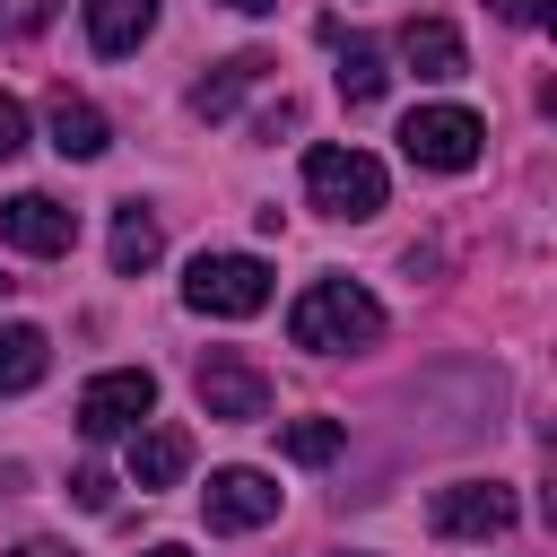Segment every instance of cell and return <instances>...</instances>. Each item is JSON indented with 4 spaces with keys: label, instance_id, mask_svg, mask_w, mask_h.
Listing matches in <instances>:
<instances>
[{
    "label": "cell",
    "instance_id": "6da1fadb",
    "mask_svg": "<svg viewBox=\"0 0 557 557\" xmlns=\"http://www.w3.org/2000/svg\"><path fill=\"white\" fill-rule=\"evenodd\" d=\"M287 339H296V348H313V357L374 348V339H383V305H374L357 278H313V287L287 305Z\"/></svg>",
    "mask_w": 557,
    "mask_h": 557
},
{
    "label": "cell",
    "instance_id": "7a4b0ae2",
    "mask_svg": "<svg viewBox=\"0 0 557 557\" xmlns=\"http://www.w3.org/2000/svg\"><path fill=\"white\" fill-rule=\"evenodd\" d=\"M383 191H392V183H383V165H374L366 148H331V139H322V148H305V200H313L322 218L366 226V218L383 209Z\"/></svg>",
    "mask_w": 557,
    "mask_h": 557
},
{
    "label": "cell",
    "instance_id": "3957f363",
    "mask_svg": "<svg viewBox=\"0 0 557 557\" xmlns=\"http://www.w3.org/2000/svg\"><path fill=\"white\" fill-rule=\"evenodd\" d=\"M479 148H487V122H479L470 104H418V113L400 122V157L426 165V174H470Z\"/></svg>",
    "mask_w": 557,
    "mask_h": 557
},
{
    "label": "cell",
    "instance_id": "277c9868",
    "mask_svg": "<svg viewBox=\"0 0 557 557\" xmlns=\"http://www.w3.org/2000/svg\"><path fill=\"white\" fill-rule=\"evenodd\" d=\"M183 305L218 313V322H244V313L270 305V261L261 252H200L191 278H183Z\"/></svg>",
    "mask_w": 557,
    "mask_h": 557
},
{
    "label": "cell",
    "instance_id": "5b68a950",
    "mask_svg": "<svg viewBox=\"0 0 557 557\" xmlns=\"http://www.w3.org/2000/svg\"><path fill=\"white\" fill-rule=\"evenodd\" d=\"M191 392H200V409H209L218 426H261V418H270V374H261L252 357H235V348H209V357L191 366Z\"/></svg>",
    "mask_w": 557,
    "mask_h": 557
},
{
    "label": "cell",
    "instance_id": "8992f818",
    "mask_svg": "<svg viewBox=\"0 0 557 557\" xmlns=\"http://www.w3.org/2000/svg\"><path fill=\"white\" fill-rule=\"evenodd\" d=\"M148 409H157V374L148 366H113V374H96L78 392V435L87 444H113V435L148 426Z\"/></svg>",
    "mask_w": 557,
    "mask_h": 557
},
{
    "label": "cell",
    "instance_id": "52a82bcc",
    "mask_svg": "<svg viewBox=\"0 0 557 557\" xmlns=\"http://www.w3.org/2000/svg\"><path fill=\"white\" fill-rule=\"evenodd\" d=\"M513 487H496V479H453V487H435L426 496V522H435V540H496V531H513Z\"/></svg>",
    "mask_w": 557,
    "mask_h": 557
},
{
    "label": "cell",
    "instance_id": "ba28073f",
    "mask_svg": "<svg viewBox=\"0 0 557 557\" xmlns=\"http://www.w3.org/2000/svg\"><path fill=\"white\" fill-rule=\"evenodd\" d=\"M0 244H17L35 261H61L78 244V209H61L52 191H17V200H0Z\"/></svg>",
    "mask_w": 557,
    "mask_h": 557
},
{
    "label": "cell",
    "instance_id": "9c48e42d",
    "mask_svg": "<svg viewBox=\"0 0 557 557\" xmlns=\"http://www.w3.org/2000/svg\"><path fill=\"white\" fill-rule=\"evenodd\" d=\"M200 513H209V531H261V522L278 513V487H270L261 470H209Z\"/></svg>",
    "mask_w": 557,
    "mask_h": 557
},
{
    "label": "cell",
    "instance_id": "30bf717a",
    "mask_svg": "<svg viewBox=\"0 0 557 557\" xmlns=\"http://www.w3.org/2000/svg\"><path fill=\"white\" fill-rule=\"evenodd\" d=\"M148 35H157V0H87V44H96L104 61L139 52Z\"/></svg>",
    "mask_w": 557,
    "mask_h": 557
},
{
    "label": "cell",
    "instance_id": "8fae6325",
    "mask_svg": "<svg viewBox=\"0 0 557 557\" xmlns=\"http://www.w3.org/2000/svg\"><path fill=\"white\" fill-rule=\"evenodd\" d=\"M191 470V435L183 426H131V479L157 496V487H174Z\"/></svg>",
    "mask_w": 557,
    "mask_h": 557
},
{
    "label": "cell",
    "instance_id": "7c38bea8",
    "mask_svg": "<svg viewBox=\"0 0 557 557\" xmlns=\"http://www.w3.org/2000/svg\"><path fill=\"white\" fill-rule=\"evenodd\" d=\"M261 78H270V61H261V52H235V61H218V70L191 87V113H200V122H226Z\"/></svg>",
    "mask_w": 557,
    "mask_h": 557
},
{
    "label": "cell",
    "instance_id": "4fadbf2b",
    "mask_svg": "<svg viewBox=\"0 0 557 557\" xmlns=\"http://www.w3.org/2000/svg\"><path fill=\"white\" fill-rule=\"evenodd\" d=\"M400 61L418 70V78H461L470 61H461V35L444 26V17H409L400 26Z\"/></svg>",
    "mask_w": 557,
    "mask_h": 557
},
{
    "label": "cell",
    "instance_id": "5bb4252c",
    "mask_svg": "<svg viewBox=\"0 0 557 557\" xmlns=\"http://www.w3.org/2000/svg\"><path fill=\"white\" fill-rule=\"evenodd\" d=\"M52 148L87 165V157H104V148H113V122H104L87 96H70V87H61V96H52Z\"/></svg>",
    "mask_w": 557,
    "mask_h": 557
},
{
    "label": "cell",
    "instance_id": "9a60e30c",
    "mask_svg": "<svg viewBox=\"0 0 557 557\" xmlns=\"http://www.w3.org/2000/svg\"><path fill=\"white\" fill-rule=\"evenodd\" d=\"M157 252H165L157 209H148V200H122V209H113V270L139 278V270H157Z\"/></svg>",
    "mask_w": 557,
    "mask_h": 557
},
{
    "label": "cell",
    "instance_id": "2e32d148",
    "mask_svg": "<svg viewBox=\"0 0 557 557\" xmlns=\"http://www.w3.org/2000/svg\"><path fill=\"white\" fill-rule=\"evenodd\" d=\"M44 374H52V339L35 322H0V400L9 392H35Z\"/></svg>",
    "mask_w": 557,
    "mask_h": 557
},
{
    "label": "cell",
    "instance_id": "e0dca14e",
    "mask_svg": "<svg viewBox=\"0 0 557 557\" xmlns=\"http://www.w3.org/2000/svg\"><path fill=\"white\" fill-rule=\"evenodd\" d=\"M383 87H392L383 52H374V44H348V52H339V96H348V104H374Z\"/></svg>",
    "mask_w": 557,
    "mask_h": 557
},
{
    "label": "cell",
    "instance_id": "ac0fdd59",
    "mask_svg": "<svg viewBox=\"0 0 557 557\" xmlns=\"http://www.w3.org/2000/svg\"><path fill=\"white\" fill-rule=\"evenodd\" d=\"M339 444H348L339 418H296V426H287V461H331Z\"/></svg>",
    "mask_w": 557,
    "mask_h": 557
},
{
    "label": "cell",
    "instance_id": "d6986e66",
    "mask_svg": "<svg viewBox=\"0 0 557 557\" xmlns=\"http://www.w3.org/2000/svg\"><path fill=\"white\" fill-rule=\"evenodd\" d=\"M52 9H61V0H0V44L44 35V26H52Z\"/></svg>",
    "mask_w": 557,
    "mask_h": 557
},
{
    "label": "cell",
    "instance_id": "ffe728a7",
    "mask_svg": "<svg viewBox=\"0 0 557 557\" xmlns=\"http://www.w3.org/2000/svg\"><path fill=\"white\" fill-rule=\"evenodd\" d=\"M70 496H78L87 513H113V479H104V470H78V479H70Z\"/></svg>",
    "mask_w": 557,
    "mask_h": 557
},
{
    "label": "cell",
    "instance_id": "44dd1931",
    "mask_svg": "<svg viewBox=\"0 0 557 557\" xmlns=\"http://www.w3.org/2000/svg\"><path fill=\"white\" fill-rule=\"evenodd\" d=\"M17 148H26V104H17V96H0V165H9Z\"/></svg>",
    "mask_w": 557,
    "mask_h": 557
},
{
    "label": "cell",
    "instance_id": "7402d4cb",
    "mask_svg": "<svg viewBox=\"0 0 557 557\" xmlns=\"http://www.w3.org/2000/svg\"><path fill=\"white\" fill-rule=\"evenodd\" d=\"M496 17H513V26H548V0H496Z\"/></svg>",
    "mask_w": 557,
    "mask_h": 557
},
{
    "label": "cell",
    "instance_id": "603a6c76",
    "mask_svg": "<svg viewBox=\"0 0 557 557\" xmlns=\"http://www.w3.org/2000/svg\"><path fill=\"white\" fill-rule=\"evenodd\" d=\"M9 557H78V548H61V540H26V548H9Z\"/></svg>",
    "mask_w": 557,
    "mask_h": 557
},
{
    "label": "cell",
    "instance_id": "cb8c5ba5",
    "mask_svg": "<svg viewBox=\"0 0 557 557\" xmlns=\"http://www.w3.org/2000/svg\"><path fill=\"white\" fill-rule=\"evenodd\" d=\"M226 9H244V17H270V9H278V0H226Z\"/></svg>",
    "mask_w": 557,
    "mask_h": 557
},
{
    "label": "cell",
    "instance_id": "d4e9b609",
    "mask_svg": "<svg viewBox=\"0 0 557 557\" xmlns=\"http://www.w3.org/2000/svg\"><path fill=\"white\" fill-rule=\"evenodd\" d=\"M148 557H191V548H174V540H157V548H148Z\"/></svg>",
    "mask_w": 557,
    "mask_h": 557
},
{
    "label": "cell",
    "instance_id": "484cf974",
    "mask_svg": "<svg viewBox=\"0 0 557 557\" xmlns=\"http://www.w3.org/2000/svg\"><path fill=\"white\" fill-rule=\"evenodd\" d=\"M9 287H17V278H9V270H0V296H9Z\"/></svg>",
    "mask_w": 557,
    "mask_h": 557
}]
</instances>
